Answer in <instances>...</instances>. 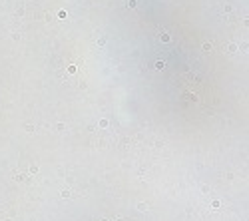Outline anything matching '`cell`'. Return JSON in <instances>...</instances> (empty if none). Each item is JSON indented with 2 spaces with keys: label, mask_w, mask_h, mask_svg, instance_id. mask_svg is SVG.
I'll return each mask as SVG.
<instances>
[{
  "label": "cell",
  "mask_w": 249,
  "mask_h": 221,
  "mask_svg": "<svg viewBox=\"0 0 249 221\" xmlns=\"http://www.w3.org/2000/svg\"><path fill=\"white\" fill-rule=\"evenodd\" d=\"M148 203H138V211H148Z\"/></svg>",
  "instance_id": "cell-1"
},
{
  "label": "cell",
  "mask_w": 249,
  "mask_h": 221,
  "mask_svg": "<svg viewBox=\"0 0 249 221\" xmlns=\"http://www.w3.org/2000/svg\"><path fill=\"white\" fill-rule=\"evenodd\" d=\"M16 179H18V181H24V179H28V175H26V173H18Z\"/></svg>",
  "instance_id": "cell-2"
},
{
  "label": "cell",
  "mask_w": 249,
  "mask_h": 221,
  "mask_svg": "<svg viewBox=\"0 0 249 221\" xmlns=\"http://www.w3.org/2000/svg\"><path fill=\"white\" fill-rule=\"evenodd\" d=\"M211 207L213 209H219V207H221V203H219V201H211Z\"/></svg>",
  "instance_id": "cell-3"
},
{
  "label": "cell",
  "mask_w": 249,
  "mask_h": 221,
  "mask_svg": "<svg viewBox=\"0 0 249 221\" xmlns=\"http://www.w3.org/2000/svg\"><path fill=\"white\" fill-rule=\"evenodd\" d=\"M70 195H72V193H70V191H66V189H64V191H62V197H64V199H68V197H70Z\"/></svg>",
  "instance_id": "cell-4"
},
{
  "label": "cell",
  "mask_w": 249,
  "mask_h": 221,
  "mask_svg": "<svg viewBox=\"0 0 249 221\" xmlns=\"http://www.w3.org/2000/svg\"><path fill=\"white\" fill-rule=\"evenodd\" d=\"M102 221H110V219H102Z\"/></svg>",
  "instance_id": "cell-5"
}]
</instances>
